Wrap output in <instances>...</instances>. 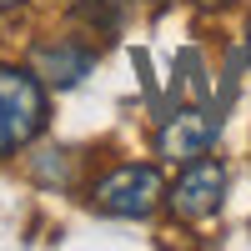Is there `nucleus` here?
<instances>
[{"label": "nucleus", "instance_id": "obj_1", "mask_svg": "<svg viewBox=\"0 0 251 251\" xmlns=\"http://www.w3.org/2000/svg\"><path fill=\"white\" fill-rule=\"evenodd\" d=\"M46 126V96H40L35 75L0 66V156L30 146Z\"/></svg>", "mask_w": 251, "mask_h": 251}, {"label": "nucleus", "instance_id": "obj_2", "mask_svg": "<svg viewBox=\"0 0 251 251\" xmlns=\"http://www.w3.org/2000/svg\"><path fill=\"white\" fill-rule=\"evenodd\" d=\"M166 201V181L156 166L146 161H131V166H116L111 176H100L96 186V206L106 216H121V221H146L156 216V206Z\"/></svg>", "mask_w": 251, "mask_h": 251}, {"label": "nucleus", "instance_id": "obj_3", "mask_svg": "<svg viewBox=\"0 0 251 251\" xmlns=\"http://www.w3.org/2000/svg\"><path fill=\"white\" fill-rule=\"evenodd\" d=\"M166 206H171V216L186 221V226L211 221L221 206H226V166H221L216 156L186 161V171L176 176L171 191H166Z\"/></svg>", "mask_w": 251, "mask_h": 251}, {"label": "nucleus", "instance_id": "obj_4", "mask_svg": "<svg viewBox=\"0 0 251 251\" xmlns=\"http://www.w3.org/2000/svg\"><path fill=\"white\" fill-rule=\"evenodd\" d=\"M211 141H216V121H211V111L191 106V111H176L171 121L161 126L156 151H161L166 161H196V156L211 151Z\"/></svg>", "mask_w": 251, "mask_h": 251}, {"label": "nucleus", "instance_id": "obj_5", "mask_svg": "<svg viewBox=\"0 0 251 251\" xmlns=\"http://www.w3.org/2000/svg\"><path fill=\"white\" fill-rule=\"evenodd\" d=\"M91 71V50H40V75H50L55 86H75Z\"/></svg>", "mask_w": 251, "mask_h": 251}, {"label": "nucleus", "instance_id": "obj_6", "mask_svg": "<svg viewBox=\"0 0 251 251\" xmlns=\"http://www.w3.org/2000/svg\"><path fill=\"white\" fill-rule=\"evenodd\" d=\"M75 15L80 20H91L96 30H116L121 20H126V0H75Z\"/></svg>", "mask_w": 251, "mask_h": 251}, {"label": "nucleus", "instance_id": "obj_7", "mask_svg": "<svg viewBox=\"0 0 251 251\" xmlns=\"http://www.w3.org/2000/svg\"><path fill=\"white\" fill-rule=\"evenodd\" d=\"M201 10H221V5H231V0H196Z\"/></svg>", "mask_w": 251, "mask_h": 251}, {"label": "nucleus", "instance_id": "obj_8", "mask_svg": "<svg viewBox=\"0 0 251 251\" xmlns=\"http://www.w3.org/2000/svg\"><path fill=\"white\" fill-rule=\"evenodd\" d=\"M10 5H20V0H0V10H10Z\"/></svg>", "mask_w": 251, "mask_h": 251}, {"label": "nucleus", "instance_id": "obj_9", "mask_svg": "<svg viewBox=\"0 0 251 251\" xmlns=\"http://www.w3.org/2000/svg\"><path fill=\"white\" fill-rule=\"evenodd\" d=\"M246 46H251V20H246Z\"/></svg>", "mask_w": 251, "mask_h": 251}]
</instances>
